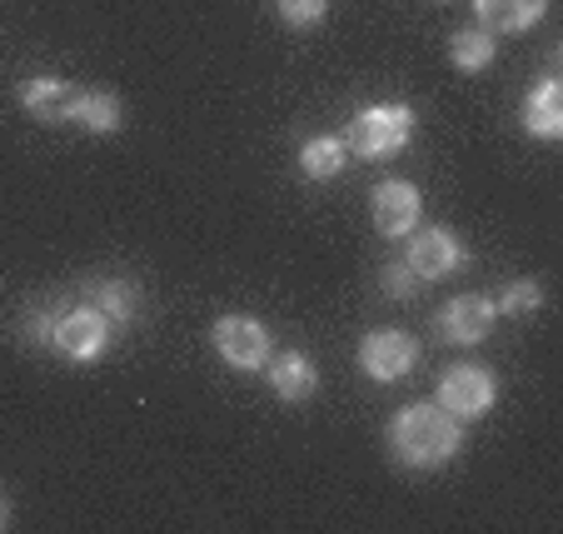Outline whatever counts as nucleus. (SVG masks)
<instances>
[{
  "instance_id": "obj_1",
  "label": "nucleus",
  "mask_w": 563,
  "mask_h": 534,
  "mask_svg": "<svg viewBox=\"0 0 563 534\" xmlns=\"http://www.w3.org/2000/svg\"><path fill=\"white\" fill-rule=\"evenodd\" d=\"M464 449V419L444 405H409L389 419V455L405 470H439Z\"/></svg>"
},
{
  "instance_id": "obj_2",
  "label": "nucleus",
  "mask_w": 563,
  "mask_h": 534,
  "mask_svg": "<svg viewBox=\"0 0 563 534\" xmlns=\"http://www.w3.org/2000/svg\"><path fill=\"white\" fill-rule=\"evenodd\" d=\"M409 135H415V110L384 100V106H364L360 116L344 126L340 140L350 155H360V161H384L394 150H405Z\"/></svg>"
},
{
  "instance_id": "obj_3",
  "label": "nucleus",
  "mask_w": 563,
  "mask_h": 534,
  "mask_svg": "<svg viewBox=\"0 0 563 534\" xmlns=\"http://www.w3.org/2000/svg\"><path fill=\"white\" fill-rule=\"evenodd\" d=\"M110 315L96 310L90 299H80V305H65L60 315H55V330H51V345L65 355V360L75 364H90L100 360V355L110 350Z\"/></svg>"
},
{
  "instance_id": "obj_4",
  "label": "nucleus",
  "mask_w": 563,
  "mask_h": 534,
  "mask_svg": "<svg viewBox=\"0 0 563 534\" xmlns=\"http://www.w3.org/2000/svg\"><path fill=\"white\" fill-rule=\"evenodd\" d=\"M210 340H214V355H220L230 370H245V374L265 370L269 355H275V335H269V325L255 320V315H220Z\"/></svg>"
},
{
  "instance_id": "obj_5",
  "label": "nucleus",
  "mask_w": 563,
  "mask_h": 534,
  "mask_svg": "<svg viewBox=\"0 0 563 534\" xmlns=\"http://www.w3.org/2000/svg\"><path fill=\"white\" fill-rule=\"evenodd\" d=\"M494 400H499V380H494L484 364H449L439 374V405L459 419H478L489 415Z\"/></svg>"
},
{
  "instance_id": "obj_6",
  "label": "nucleus",
  "mask_w": 563,
  "mask_h": 534,
  "mask_svg": "<svg viewBox=\"0 0 563 534\" xmlns=\"http://www.w3.org/2000/svg\"><path fill=\"white\" fill-rule=\"evenodd\" d=\"M405 240H409L405 260H409V270H415L419 280H444V275H454V270L468 265L464 240H459L454 230H444V225H424V230L415 225Z\"/></svg>"
},
{
  "instance_id": "obj_7",
  "label": "nucleus",
  "mask_w": 563,
  "mask_h": 534,
  "mask_svg": "<svg viewBox=\"0 0 563 534\" xmlns=\"http://www.w3.org/2000/svg\"><path fill=\"white\" fill-rule=\"evenodd\" d=\"M494 320H499V305H494V295H478V290H468V295H454L439 310L434 330L444 345H459V350H468V345L489 340Z\"/></svg>"
},
{
  "instance_id": "obj_8",
  "label": "nucleus",
  "mask_w": 563,
  "mask_h": 534,
  "mask_svg": "<svg viewBox=\"0 0 563 534\" xmlns=\"http://www.w3.org/2000/svg\"><path fill=\"white\" fill-rule=\"evenodd\" d=\"M360 364L369 380L394 385V380H405L419 364V340L409 330H369L360 340Z\"/></svg>"
},
{
  "instance_id": "obj_9",
  "label": "nucleus",
  "mask_w": 563,
  "mask_h": 534,
  "mask_svg": "<svg viewBox=\"0 0 563 534\" xmlns=\"http://www.w3.org/2000/svg\"><path fill=\"white\" fill-rule=\"evenodd\" d=\"M369 215H374V230L389 240H405L409 230L419 225L424 215V200H419V185L409 181H379L369 195Z\"/></svg>"
},
{
  "instance_id": "obj_10",
  "label": "nucleus",
  "mask_w": 563,
  "mask_h": 534,
  "mask_svg": "<svg viewBox=\"0 0 563 534\" xmlns=\"http://www.w3.org/2000/svg\"><path fill=\"white\" fill-rule=\"evenodd\" d=\"M265 374H269V390H275V395L285 400V405H305V400L319 390V370H314V360H309V355H299V350L269 355Z\"/></svg>"
},
{
  "instance_id": "obj_11",
  "label": "nucleus",
  "mask_w": 563,
  "mask_h": 534,
  "mask_svg": "<svg viewBox=\"0 0 563 534\" xmlns=\"http://www.w3.org/2000/svg\"><path fill=\"white\" fill-rule=\"evenodd\" d=\"M474 11H478V25L489 35H519L543 21L549 0H474Z\"/></svg>"
},
{
  "instance_id": "obj_12",
  "label": "nucleus",
  "mask_w": 563,
  "mask_h": 534,
  "mask_svg": "<svg viewBox=\"0 0 563 534\" xmlns=\"http://www.w3.org/2000/svg\"><path fill=\"white\" fill-rule=\"evenodd\" d=\"M523 130H529L533 140H559L563 135V86L553 80V75H543L539 86H533V96L523 100Z\"/></svg>"
},
{
  "instance_id": "obj_13",
  "label": "nucleus",
  "mask_w": 563,
  "mask_h": 534,
  "mask_svg": "<svg viewBox=\"0 0 563 534\" xmlns=\"http://www.w3.org/2000/svg\"><path fill=\"white\" fill-rule=\"evenodd\" d=\"M70 100L75 90L65 80H55V75H35V80L21 86V106L45 126H70Z\"/></svg>"
},
{
  "instance_id": "obj_14",
  "label": "nucleus",
  "mask_w": 563,
  "mask_h": 534,
  "mask_svg": "<svg viewBox=\"0 0 563 534\" xmlns=\"http://www.w3.org/2000/svg\"><path fill=\"white\" fill-rule=\"evenodd\" d=\"M70 126H86L90 135H115L125 126V106L110 90H75L70 100Z\"/></svg>"
},
{
  "instance_id": "obj_15",
  "label": "nucleus",
  "mask_w": 563,
  "mask_h": 534,
  "mask_svg": "<svg viewBox=\"0 0 563 534\" xmlns=\"http://www.w3.org/2000/svg\"><path fill=\"white\" fill-rule=\"evenodd\" d=\"M86 299L96 305V310L110 315V325H130L140 315V295L130 280H115V275H100L86 285Z\"/></svg>"
},
{
  "instance_id": "obj_16",
  "label": "nucleus",
  "mask_w": 563,
  "mask_h": 534,
  "mask_svg": "<svg viewBox=\"0 0 563 534\" xmlns=\"http://www.w3.org/2000/svg\"><path fill=\"white\" fill-rule=\"evenodd\" d=\"M344 165H350V150L340 135H314L299 145V171L309 181H334V175H344Z\"/></svg>"
},
{
  "instance_id": "obj_17",
  "label": "nucleus",
  "mask_w": 563,
  "mask_h": 534,
  "mask_svg": "<svg viewBox=\"0 0 563 534\" xmlns=\"http://www.w3.org/2000/svg\"><path fill=\"white\" fill-rule=\"evenodd\" d=\"M494 35L484 31V25H468V31H454V41H449V55H454V65L464 75H478V70H489L494 65Z\"/></svg>"
},
{
  "instance_id": "obj_18",
  "label": "nucleus",
  "mask_w": 563,
  "mask_h": 534,
  "mask_svg": "<svg viewBox=\"0 0 563 534\" xmlns=\"http://www.w3.org/2000/svg\"><path fill=\"white\" fill-rule=\"evenodd\" d=\"M494 305H499V315H533L543 305V285H539V280H514V285L504 290Z\"/></svg>"
},
{
  "instance_id": "obj_19",
  "label": "nucleus",
  "mask_w": 563,
  "mask_h": 534,
  "mask_svg": "<svg viewBox=\"0 0 563 534\" xmlns=\"http://www.w3.org/2000/svg\"><path fill=\"white\" fill-rule=\"evenodd\" d=\"M330 0H279V21L295 25V31H309V25L324 21Z\"/></svg>"
},
{
  "instance_id": "obj_20",
  "label": "nucleus",
  "mask_w": 563,
  "mask_h": 534,
  "mask_svg": "<svg viewBox=\"0 0 563 534\" xmlns=\"http://www.w3.org/2000/svg\"><path fill=\"white\" fill-rule=\"evenodd\" d=\"M419 285H424V280L409 270V260H394V265H384V295H389V299L419 295Z\"/></svg>"
},
{
  "instance_id": "obj_21",
  "label": "nucleus",
  "mask_w": 563,
  "mask_h": 534,
  "mask_svg": "<svg viewBox=\"0 0 563 534\" xmlns=\"http://www.w3.org/2000/svg\"><path fill=\"white\" fill-rule=\"evenodd\" d=\"M5 520H11V504H5V494H0V530H5Z\"/></svg>"
}]
</instances>
